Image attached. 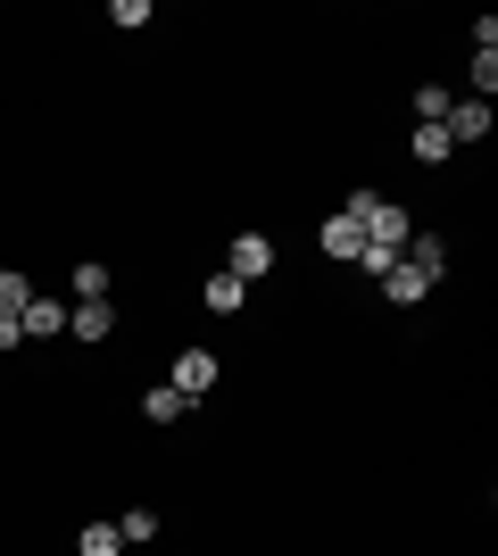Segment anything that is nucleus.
I'll use <instances>...</instances> for the list:
<instances>
[{
    "instance_id": "11",
    "label": "nucleus",
    "mask_w": 498,
    "mask_h": 556,
    "mask_svg": "<svg viewBox=\"0 0 498 556\" xmlns=\"http://www.w3.org/2000/svg\"><path fill=\"white\" fill-rule=\"evenodd\" d=\"M183 407H191V399H183V391H166V382H150V391H142V416H150V424H175Z\"/></svg>"
},
{
    "instance_id": "9",
    "label": "nucleus",
    "mask_w": 498,
    "mask_h": 556,
    "mask_svg": "<svg viewBox=\"0 0 498 556\" xmlns=\"http://www.w3.org/2000/svg\"><path fill=\"white\" fill-rule=\"evenodd\" d=\"M316 241H324V257H357L366 225H357V216H324V232H316Z\"/></svg>"
},
{
    "instance_id": "14",
    "label": "nucleus",
    "mask_w": 498,
    "mask_h": 556,
    "mask_svg": "<svg viewBox=\"0 0 498 556\" xmlns=\"http://www.w3.org/2000/svg\"><path fill=\"white\" fill-rule=\"evenodd\" d=\"M75 300H108V266H100V257L75 266Z\"/></svg>"
},
{
    "instance_id": "17",
    "label": "nucleus",
    "mask_w": 498,
    "mask_h": 556,
    "mask_svg": "<svg viewBox=\"0 0 498 556\" xmlns=\"http://www.w3.org/2000/svg\"><path fill=\"white\" fill-rule=\"evenodd\" d=\"M125 540H117V523H84V556H117Z\"/></svg>"
},
{
    "instance_id": "6",
    "label": "nucleus",
    "mask_w": 498,
    "mask_h": 556,
    "mask_svg": "<svg viewBox=\"0 0 498 556\" xmlns=\"http://www.w3.org/2000/svg\"><path fill=\"white\" fill-rule=\"evenodd\" d=\"M407 266H416V275H424V282H440V275H449V241H440V232H416V241H407Z\"/></svg>"
},
{
    "instance_id": "3",
    "label": "nucleus",
    "mask_w": 498,
    "mask_h": 556,
    "mask_svg": "<svg viewBox=\"0 0 498 556\" xmlns=\"http://www.w3.org/2000/svg\"><path fill=\"white\" fill-rule=\"evenodd\" d=\"M225 275H241V282L274 275V241H266V232H233V266H225Z\"/></svg>"
},
{
    "instance_id": "7",
    "label": "nucleus",
    "mask_w": 498,
    "mask_h": 556,
    "mask_svg": "<svg viewBox=\"0 0 498 556\" xmlns=\"http://www.w3.org/2000/svg\"><path fill=\"white\" fill-rule=\"evenodd\" d=\"M17 325H25V341H59V332H67V307L59 300H25Z\"/></svg>"
},
{
    "instance_id": "15",
    "label": "nucleus",
    "mask_w": 498,
    "mask_h": 556,
    "mask_svg": "<svg viewBox=\"0 0 498 556\" xmlns=\"http://www.w3.org/2000/svg\"><path fill=\"white\" fill-rule=\"evenodd\" d=\"M449 100H457V92H440V84H424V92H416V125H440V116H449Z\"/></svg>"
},
{
    "instance_id": "2",
    "label": "nucleus",
    "mask_w": 498,
    "mask_h": 556,
    "mask_svg": "<svg viewBox=\"0 0 498 556\" xmlns=\"http://www.w3.org/2000/svg\"><path fill=\"white\" fill-rule=\"evenodd\" d=\"M166 391L208 399V391H216V357H208V349H183V357H175V374H166Z\"/></svg>"
},
{
    "instance_id": "8",
    "label": "nucleus",
    "mask_w": 498,
    "mask_h": 556,
    "mask_svg": "<svg viewBox=\"0 0 498 556\" xmlns=\"http://www.w3.org/2000/svg\"><path fill=\"white\" fill-rule=\"evenodd\" d=\"M382 300H391V307H416V300H432V282L416 275V266H407V257H399V266H391V275H382Z\"/></svg>"
},
{
    "instance_id": "19",
    "label": "nucleus",
    "mask_w": 498,
    "mask_h": 556,
    "mask_svg": "<svg viewBox=\"0 0 498 556\" xmlns=\"http://www.w3.org/2000/svg\"><path fill=\"white\" fill-rule=\"evenodd\" d=\"M474 92H498V50H474Z\"/></svg>"
},
{
    "instance_id": "18",
    "label": "nucleus",
    "mask_w": 498,
    "mask_h": 556,
    "mask_svg": "<svg viewBox=\"0 0 498 556\" xmlns=\"http://www.w3.org/2000/svg\"><path fill=\"white\" fill-rule=\"evenodd\" d=\"M357 266H366V275L382 282V275H391V266H399V250H374V241H357Z\"/></svg>"
},
{
    "instance_id": "10",
    "label": "nucleus",
    "mask_w": 498,
    "mask_h": 556,
    "mask_svg": "<svg viewBox=\"0 0 498 556\" xmlns=\"http://www.w3.org/2000/svg\"><path fill=\"white\" fill-rule=\"evenodd\" d=\"M200 300H208L216 316H233V307L250 300V282H241V275H208V291H200Z\"/></svg>"
},
{
    "instance_id": "4",
    "label": "nucleus",
    "mask_w": 498,
    "mask_h": 556,
    "mask_svg": "<svg viewBox=\"0 0 498 556\" xmlns=\"http://www.w3.org/2000/svg\"><path fill=\"white\" fill-rule=\"evenodd\" d=\"M440 134H449V141H490V100H449Z\"/></svg>"
},
{
    "instance_id": "5",
    "label": "nucleus",
    "mask_w": 498,
    "mask_h": 556,
    "mask_svg": "<svg viewBox=\"0 0 498 556\" xmlns=\"http://www.w3.org/2000/svg\"><path fill=\"white\" fill-rule=\"evenodd\" d=\"M67 332H75V341H108V332H117V307H108V300H75Z\"/></svg>"
},
{
    "instance_id": "1",
    "label": "nucleus",
    "mask_w": 498,
    "mask_h": 556,
    "mask_svg": "<svg viewBox=\"0 0 498 556\" xmlns=\"http://www.w3.org/2000/svg\"><path fill=\"white\" fill-rule=\"evenodd\" d=\"M366 241H374V250H407V241H416V216H407L399 200H374V208H366Z\"/></svg>"
},
{
    "instance_id": "12",
    "label": "nucleus",
    "mask_w": 498,
    "mask_h": 556,
    "mask_svg": "<svg viewBox=\"0 0 498 556\" xmlns=\"http://www.w3.org/2000/svg\"><path fill=\"white\" fill-rule=\"evenodd\" d=\"M440 159H457V141L440 125H416V166H440Z\"/></svg>"
},
{
    "instance_id": "16",
    "label": "nucleus",
    "mask_w": 498,
    "mask_h": 556,
    "mask_svg": "<svg viewBox=\"0 0 498 556\" xmlns=\"http://www.w3.org/2000/svg\"><path fill=\"white\" fill-rule=\"evenodd\" d=\"M25 300H34V282H25V275H9V266H0V316H17Z\"/></svg>"
},
{
    "instance_id": "13",
    "label": "nucleus",
    "mask_w": 498,
    "mask_h": 556,
    "mask_svg": "<svg viewBox=\"0 0 498 556\" xmlns=\"http://www.w3.org/2000/svg\"><path fill=\"white\" fill-rule=\"evenodd\" d=\"M117 540H125V548H142V540H158V515H150V507L117 515Z\"/></svg>"
}]
</instances>
